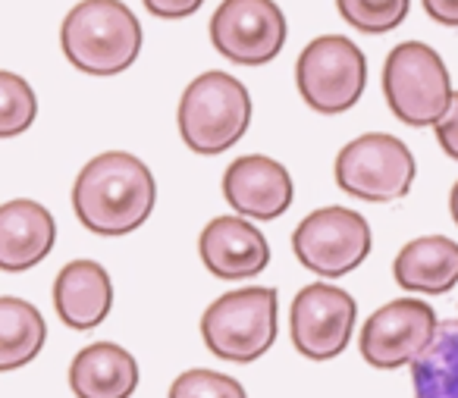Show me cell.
<instances>
[{"mask_svg":"<svg viewBox=\"0 0 458 398\" xmlns=\"http://www.w3.org/2000/svg\"><path fill=\"white\" fill-rule=\"evenodd\" d=\"M154 204V173L126 151H104L91 157L72 185V210L95 235H129L151 216Z\"/></svg>","mask_w":458,"mask_h":398,"instance_id":"1","label":"cell"},{"mask_svg":"<svg viewBox=\"0 0 458 398\" xmlns=\"http://www.w3.org/2000/svg\"><path fill=\"white\" fill-rule=\"evenodd\" d=\"M60 45L79 72L116 76L139 57L141 26L123 0H82L66 13Z\"/></svg>","mask_w":458,"mask_h":398,"instance_id":"2","label":"cell"},{"mask_svg":"<svg viewBox=\"0 0 458 398\" xmlns=\"http://www.w3.org/2000/svg\"><path fill=\"white\" fill-rule=\"evenodd\" d=\"M179 135L195 154H223L233 148L251 123V95L229 72H204L179 97Z\"/></svg>","mask_w":458,"mask_h":398,"instance_id":"3","label":"cell"},{"mask_svg":"<svg viewBox=\"0 0 458 398\" xmlns=\"http://www.w3.org/2000/svg\"><path fill=\"white\" fill-rule=\"evenodd\" d=\"M383 95L405 126H437L452 104V79L443 57L424 41H402L383 64Z\"/></svg>","mask_w":458,"mask_h":398,"instance_id":"4","label":"cell"},{"mask_svg":"<svg viewBox=\"0 0 458 398\" xmlns=\"http://www.w3.org/2000/svg\"><path fill=\"white\" fill-rule=\"evenodd\" d=\"M201 339L210 354L233 364L264 358L276 342V292L251 285L220 295L204 310Z\"/></svg>","mask_w":458,"mask_h":398,"instance_id":"5","label":"cell"},{"mask_svg":"<svg viewBox=\"0 0 458 398\" xmlns=\"http://www.w3.org/2000/svg\"><path fill=\"white\" fill-rule=\"evenodd\" d=\"M295 85L308 107L318 114H345L364 95L368 60L345 35H320L299 54Z\"/></svg>","mask_w":458,"mask_h":398,"instance_id":"6","label":"cell"},{"mask_svg":"<svg viewBox=\"0 0 458 398\" xmlns=\"http://www.w3.org/2000/svg\"><path fill=\"white\" fill-rule=\"evenodd\" d=\"M414 154L386 132L358 135L355 141L339 151L336 157V182L343 191L361 198V201H395L411 191Z\"/></svg>","mask_w":458,"mask_h":398,"instance_id":"7","label":"cell"},{"mask_svg":"<svg viewBox=\"0 0 458 398\" xmlns=\"http://www.w3.org/2000/svg\"><path fill=\"white\" fill-rule=\"evenodd\" d=\"M293 251L299 264L318 276H345L370 254V226L352 207H320L293 233Z\"/></svg>","mask_w":458,"mask_h":398,"instance_id":"8","label":"cell"},{"mask_svg":"<svg viewBox=\"0 0 458 398\" xmlns=\"http://www.w3.org/2000/svg\"><path fill=\"white\" fill-rule=\"evenodd\" d=\"M210 45L239 66H264L286 45V16L274 0H223L210 16Z\"/></svg>","mask_w":458,"mask_h":398,"instance_id":"9","label":"cell"},{"mask_svg":"<svg viewBox=\"0 0 458 398\" xmlns=\"http://www.w3.org/2000/svg\"><path fill=\"white\" fill-rule=\"evenodd\" d=\"M437 314L420 298H395L368 317L358 335L361 358L377 370L414 364L437 335Z\"/></svg>","mask_w":458,"mask_h":398,"instance_id":"10","label":"cell"},{"mask_svg":"<svg viewBox=\"0 0 458 398\" xmlns=\"http://www.w3.org/2000/svg\"><path fill=\"white\" fill-rule=\"evenodd\" d=\"M355 320L358 304L349 292L327 283H311L293 298L289 310L293 345L311 360H330L349 348Z\"/></svg>","mask_w":458,"mask_h":398,"instance_id":"11","label":"cell"},{"mask_svg":"<svg viewBox=\"0 0 458 398\" xmlns=\"http://www.w3.org/2000/svg\"><path fill=\"white\" fill-rule=\"evenodd\" d=\"M293 176L267 154H245L223 173V198L251 220H276L293 204Z\"/></svg>","mask_w":458,"mask_h":398,"instance_id":"12","label":"cell"},{"mask_svg":"<svg viewBox=\"0 0 458 398\" xmlns=\"http://www.w3.org/2000/svg\"><path fill=\"white\" fill-rule=\"evenodd\" d=\"M198 254L216 279H249L270 264L267 239L242 216H214L198 239Z\"/></svg>","mask_w":458,"mask_h":398,"instance_id":"13","label":"cell"},{"mask_svg":"<svg viewBox=\"0 0 458 398\" xmlns=\"http://www.w3.org/2000/svg\"><path fill=\"white\" fill-rule=\"evenodd\" d=\"M57 241V220L32 198L0 204V270L26 273L51 254Z\"/></svg>","mask_w":458,"mask_h":398,"instance_id":"14","label":"cell"},{"mask_svg":"<svg viewBox=\"0 0 458 398\" xmlns=\"http://www.w3.org/2000/svg\"><path fill=\"white\" fill-rule=\"evenodd\" d=\"M54 308L70 329H95L114 308V285L98 260H70L54 279Z\"/></svg>","mask_w":458,"mask_h":398,"instance_id":"15","label":"cell"},{"mask_svg":"<svg viewBox=\"0 0 458 398\" xmlns=\"http://www.w3.org/2000/svg\"><path fill=\"white\" fill-rule=\"evenodd\" d=\"M70 389L76 398H132L139 364L116 342H91L72 358Z\"/></svg>","mask_w":458,"mask_h":398,"instance_id":"16","label":"cell"},{"mask_svg":"<svg viewBox=\"0 0 458 398\" xmlns=\"http://www.w3.org/2000/svg\"><path fill=\"white\" fill-rule=\"evenodd\" d=\"M393 276L405 292L445 295L458 283V241L445 235H424L408 241L395 254Z\"/></svg>","mask_w":458,"mask_h":398,"instance_id":"17","label":"cell"},{"mask_svg":"<svg viewBox=\"0 0 458 398\" xmlns=\"http://www.w3.org/2000/svg\"><path fill=\"white\" fill-rule=\"evenodd\" d=\"M47 342V323L26 298H0V373L20 370L38 358Z\"/></svg>","mask_w":458,"mask_h":398,"instance_id":"18","label":"cell"},{"mask_svg":"<svg viewBox=\"0 0 458 398\" xmlns=\"http://www.w3.org/2000/svg\"><path fill=\"white\" fill-rule=\"evenodd\" d=\"M414 398H458V323L445 320L411 364Z\"/></svg>","mask_w":458,"mask_h":398,"instance_id":"19","label":"cell"},{"mask_svg":"<svg viewBox=\"0 0 458 398\" xmlns=\"http://www.w3.org/2000/svg\"><path fill=\"white\" fill-rule=\"evenodd\" d=\"M38 116V97L32 85L16 72L0 70V139L22 135Z\"/></svg>","mask_w":458,"mask_h":398,"instance_id":"20","label":"cell"},{"mask_svg":"<svg viewBox=\"0 0 458 398\" xmlns=\"http://www.w3.org/2000/svg\"><path fill=\"white\" fill-rule=\"evenodd\" d=\"M336 7L352 29L364 35H383L405 22L411 0H336Z\"/></svg>","mask_w":458,"mask_h":398,"instance_id":"21","label":"cell"},{"mask_svg":"<svg viewBox=\"0 0 458 398\" xmlns=\"http://www.w3.org/2000/svg\"><path fill=\"white\" fill-rule=\"evenodd\" d=\"M166 398H249L239 379H233L229 373L216 370H185L173 379L170 395Z\"/></svg>","mask_w":458,"mask_h":398,"instance_id":"22","label":"cell"},{"mask_svg":"<svg viewBox=\"0 0 458 398\" xmlns=\"http://www.w3.org/2000/svg\"><path fill=\"white\" fill-rule=\"evenodd\" d=\"M437 141L452 160H458V91L452 95V104L445 116L437 123Z\"/></svg>","mask_w":458,"mask_h":398,"instance_id":"23","label":"cell"},{"mask_svg":"<svg viewBox=\"0 0 458 398\" xmlns=\"http://www.w3.org/2000/svg\"><path fill=\"white\" fill-rule=\"evenodd\" d=\"M141 4L157 20H185V16L198 13L204 0H141Z\"/></svg>","mask_w":458,"mask_h":398,"instance_id":"24","label":"cell"},{"mask_svg":"<svg viewBox=\"0 0 458 398\" xmlns=\"http://www.w3.org/2000/svg\"><path fill=\"white\" fill-rule=\"evenodd\" d=\"M424 10L439 26H458V0H424Z\"/></svg>","mask_w":458,"mask_h":398,"instance_id":"25","label":"cell"},{"mask_svg":"<svg viewBox=\"0 0 458 398\" xmlns=\"http://www.w3.org/2000/svg\"><path fill=\"white\" fill-rule=\"evenodd\" d=\"M449 210H452V220H455V226H458V182L452 185V191H449Z\"/></svg>","mask_w":458,"mask_h":398,"instance_id":"26","label":"cell"}]
</instances>
